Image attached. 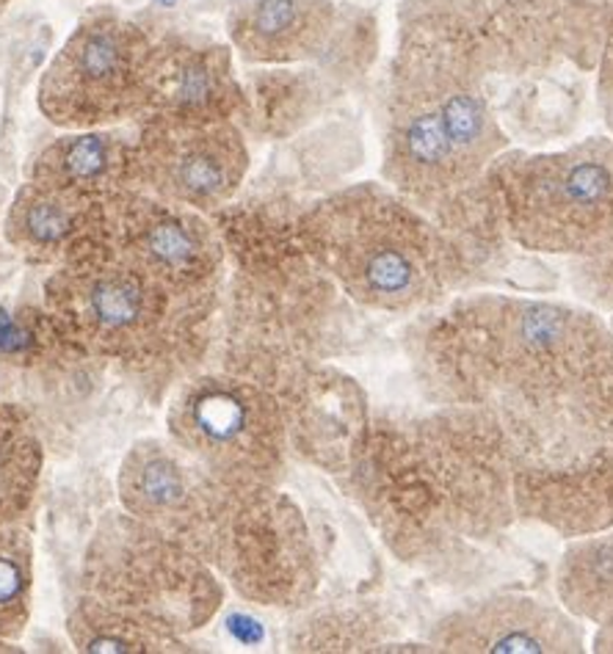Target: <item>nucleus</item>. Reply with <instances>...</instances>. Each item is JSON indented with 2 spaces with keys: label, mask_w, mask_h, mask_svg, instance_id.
Listing matches in <instances>:
<instances>
[{
  "label": "nucleus",
  "mask_w": 613,
  "mask_h": 654,
  "mask_svg": "<svg viewBox=\"0 0 613 654\" xmlns=\"http://www.w3.org/2000/svg\"><path fill=\"white\" fill-rule=\"evenodd\" d=\"M109 199H91L50 183L30 180L14 197L7 235L30 260L70 263L95 249Z\"/></svg>",
  "instance_id": "obj_16"
},
{
  "label": "nucleus",
  "mask_w": 613,
  "mask_h": 654,
  "mask_svg": "<svg viewBox=\"0 0 613 654\" xmlns=\"http://www.w3.org/2000/svg\"><path fill=\"white\" fill-rule=\"evenodd\" d=\"M152 39L111 12L86 17L39 84V109L66 130H91L145 116Z\"/></svg>",
  "instance_id": "obj_6"
},
{
  "label": "nucleus",
  "mask_w": 613,
  "mask_h": 654,
  "mask_svg": "<svg viewBox=\"0 0 613 654\" xmlns=\"http://www.w3.org/2000/svg\"><path fill=\"white\" fill-rule=\"evenodd\" d=\"M42 448L28 417L0 403V525L17 523L37 494Z\"/></svg>",
  "instance_id": "obj_21"
},
{
  "label": "nucleus",
  "mask_w": 613,
  "mask_h": 654,
  "mask_svg": "<svg viewBox=\"0 0 613 654\" xmlns=\"http://www.w3.org/2000/svg\"><path fill=\"white\" fill-rule=\"evenodd\" d=\"M484 183L509 238L528 252L586 254L613 235V139L500 152Z\"/></svg>",
  "instance_id": "obj_4"
},
{
  "label": "nucleus",
  "mask_w": 613,
  "mask_h": 654,
  "mask_svg": "<svg viewBox=\"0 0 613 654\" xmlns=\"http://www.w3.org/2000/svg\"><path fill=\"white\" fill-rule=\"evenodd\" d=\"M299 243L349 299L376 313L437 304L459 274L451 240L387 183H360L313 204Z\"/></svg>",
  "instance_id": "obj_2"
},
{
  "label": "nucleus",
  "mask_w": 613,
  "mask_h": 654,
  "mask_svg": "<svg viewBox=\"0 0 613 654\" xmlns=\"http://www.w3.org/2000/svg\"><path fill=\"white\" fill-rule=\"evenodd\" d=\"M561 607L591 625L613 618V536H584L566 550L555 575Z\"/></svg>",
  "instance_id": "obj_19"
},
{
  "label": "nucleus",
  "mask_w": 613,
  "mask_h": 654,
  "mask_svg": "<svg viewBox=\"0 0 613 654\" xmlns=\"http://www.w3.org/2000/svg\"><path fill=\"white\" fill-rule=\"evenodd\" d=\"M597 102H600L602 120H605L608 133L613 139V25L602 42L600 55H597Z\"/></svg>",
  "instance_id": "obj_24"
},
{
  "label": "nucleus",
  "mask_w": 613,
  "mask_h": 654,
  "mask_svg": "<svg viewBox=\"0 0 613 654\" xmlns=\"http://www.w3.org/2000/svg\"><path fill=\"white\" fill-rule=\"evenodd\" d=\"M177 299L186 293L102 252L70 260L48 282L55 335L89 354L120 360L145 354L155 337H163Z\"/></svg>",
  "instance_id": "obj_5"
},
{
  "label": "nucleus",
  "mask_w": 613,
  "mask_h": 654,
  "mask_svg": "<svg viewBox=\"0 0 613 654\" xmlns=\"http://www.w3.org/2000/svg\"><path fill=\"white\" fill-rule=\"evenodd\" d=\"M70 632L80 652H168L177 638L145 618L105 605L100 600H86L70 616Z\"/></svg>",
  "instance_id": "obj_20"
},
{
  "label": "nucleus",
  "mask_w": 613,
  "mask_h": 654,
  "mask_svg": "<svg viewBox=\"0 0 613 654\" xmlns=\"http://www.w3.org/2000/svg\"><path fill=\"white\" fill-rule=\"evenodd\" d=\"M249 114V95L235 78L224 45L166 37L152 42L145 116L235 122Z\"/></svg>",
  "instance_id": "obj_14"
},
{
  "label": "nucleus",
  "mask_w": 613,
  "mask_h": 654,
  "mask_svg": "<svg viewBox=\"0 0 613 654\" xmlns=\"http://www.w3.org/2000/svg\"><path fill=\"white\" fill-rule=\"evenodd\" d=\"M247 168V141L229 120L145 116L139 141L133 144V186L199 213L229 202Z\"/></svg>",
  "instance_id": "obj_9"
},
{
  "label": "nucleus",
  "mask_w": 613,
  "mask_h": 654,
  "mask_svg": "<svg viewBox=\"0 0 613 654\" xmlns=\"http://www.w3.org/2000/svg\"><path fill=\"white\" fill-rule=\"evenodd\" d=\"M9 3H12V0H0V12H3V9H7Z\"/></svg>",
  "instance_id": "obj_25"
},
{
  "label": "nucleus",
  "mask_w": 613,
  "mask_h": 654,
  "mask_svg": "<svg viewBox=\"0 0 613 654\" xmlns=\"http://www.w3.org/2000/svg\"><path fill=\"white\" fill-rule=\"evenodd\" d=\"M503 70L570 61L595 70L613 25V0H478Z\"/></svg>",
  "instance_id": "obj_11"
},
{
  "label": "nucleus",
  "mask_w": 613,
  "mask_h": 654,
  "mask_svg": "<svg viewBox=\"0 0 613 654\" xmlns=\"http://www.w3.org/2000/svg\"><path fill=\"white\" fill-rule=\"evenodd\" d=\"M89 252L125 260L186 295L199 293L211 282L224 254L216 229L199 211L130 188L105 202L100 238Z\"/></svg>",
  "instance_id": "obj_10"
},
{
  "label": "nucleus",
  "mask_w": 613,
  "mask_h": 654,
  "mask_svg": "<svg viewBox=\"0 0 613 654\" xmlns=\"http://www.w3.org/2000/svg\"><path fill=\"white\" fill-rule=\"evenodd\" d=\"M517 508L570 536H595L613 525V453L566 473H520Z\"/></svg>",
  "instance_id": "obj_17"
},
{
  "label": "nucleus",
  "mask_w": 613,
  "mask_h": 654,
  "mask_svg": "<svg viewBox=\"0 0 613 654\" xmlns=\"http://www.w3.org/2000/svg\"><path fill=\"white\" fill-rule=\"evenodd\" d=\"M439 337L453 342L475 395H570L597 381L613 356V335L597 315L509 295L462 299Z\"/></svg>",
  "instance_id": "obj_3"
},
{
  "label": "nucleus",
  "mask_w": 613,
  "mask_h": 654,
  "mask_svg": "<svg viewBox=\"0 0 613 654\" xmlns=\"http://www.w3.org/2000/svg\"><path fill=\"white\" fill-rule=\"evenodd\" d=\"M168 431L224 487L263 489L283 467L285 423L277 401L241 378L191 381L168 412Z\"/></svg>",
  "instance_id": "obj_7"
},
{
  "label": "nucleus",
  "mask_w": 613,
  "mask_h": 654,
  "mask_svg": "<svg viewBox=\"0 0 613 654\" xmlns=\"http://www.w3.org/2000/svg\"><path fill=\"white\" fill-rule=\"evenodd\" d=\"M89 577L97 600L172 636L202 625L222 596L197 555L145 523L100 536L89 555Z\"/></svg>",
  "instance_id": "obj_8"
},
{
  "label": "nucleus",
  "mask_w": 613,
  "mask_h": 654,
  "mask_svg": "<svg viewBox=\"0 0 613 654\" xmlns=\"http://www.w3.org/2000/svg\"><path fill=\"white\" fill-rule=\"evenodd\" d=\"M34 561L30 536L17 523L0 525V638H17L28 625Z\"/></svg>",
  "instance_id": "obj_22"
},
{
  "label": "nucleus",
  "mask_w": 613,
  "mask_h": 654,
  "mask_svg": "<svg viewBox=\"0 0 613 654\" xmlns=\"http://www.w3.org/2000/svg\"><path fill=\"white\" fill-rule=\"evenodd\" d=\"M42 324L34 326L0 310V360H30L42 345Z\"/></svg>",
  "instance_id": "obj_23"
},
{
  "label": "nucleus",
  "mask_w": 613,
  "mask_h": 654,
  "mask_svg": "<svg viewBox=\"0 0 613 654\" xmlns=\"http://www.w3.org/2000/svg\"><path fill=\"white\" fill-rule=\"evenodd\" d=\"M337 23L335 0H243L229 12L227 34L243 61L277 66L318 59Z\"/></svg>",
  "instance_id": "obj_15"
},
{
  "label": "nucleus",
  "mask_w": 613,
  "mask_h": 654,
  "mask_svg": "<svg viewBox=\"0 0 613 654\" xmlns=\"http://www.w3.org/2000/svg\"><path fill=\"white\" fill-rule=\"evenodd\" d=\"M431 649L464 654H570L584 652V621L553 602L498 594L467 602L434 625Z\"/></svg>",
  "instance_id": "obj_12"
},
{
  "label": "nucleus",
  "mask_w": 613,
  "mask_h": 654,
  "mask_svg": "<svg viewBox=\"0 0 613 654\" xmlns=\"http://www.w3.org/2000/svg\"><path fill=\"white\" fill-rule=\"evenodd\" d=\"M34 180L109 199L133 186V144L102 130L64 136L37 158Z\"/></svg>",
  "instance_id": "obj_18"
},
{
  "label": "nucleus",
  "mask_w": 613,
  "mask_h": 654,
  "mask_svg": "<svg viewBox=\"0 0 613 654\" xmlns=\"http://www.w3.org/2000/svg\"><path fill=\"white\" fill-rule=\"evenodd\" d=\"M229 487L204 473L193 458L161 442H139L127 453L120 473L125 508L139 523L202 544Z\"/></svg>",
  "instance_id": "obj_13"
},
{
  "label": "nucleus",
  "mask_w": 613,
  "mask_h": 654,
  "mask_svg": "<svg viewBox=\"0 0 613 654\" xmlns=\"http://www.w3.org/2000/svg\"><path fill=\"white\" fill-rule=\"evenodd\" d=\"M503 70L478 0H412L385 95L381 175L415 204L481 183L509 139L489 78Z\"/></svg>",
  "instance_id": "obj_1"
}]
</instances>
